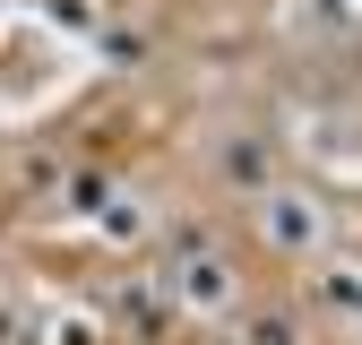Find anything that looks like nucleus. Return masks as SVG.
<instances>
[{
	"label": "nucleus",
	"mask_w": 362,
	"mask_h": 345,
	"mask_svg": "<svg viewBox=\"0 0 362 345\" xmlns=\"http://www.w3.org/2000/svg\"><path fill=\"white\" fill-rule=\"evenodd\" d=\"M259 225H267L276 250H320V242H328L320 199H302V190H267V199H259Z\"/></svg>",
	"instance_id": "1"
},
{
	"label": "nucleus",
	"mask_w": 362,
	"mask_h": 345,
	"mask_svg": "<svg viewBox=\"0 0 362 345\" xmlns=\"http://www.w3.org/2000/svg\"><path fill=\"white\" fill-rule=\"evenodd\" d=\"M173 302H181V311H233V268H224L216 250L173 259Z\"/></svg>",
	"instance_id": "2"
},
{
	"label": "nucleus",
	"mask_w": 362,
	"mask_h": 345,
	"mask_svg": "<svg viewBox=\"0 0 362 345\" xmlns=\"http://www.w3.org/2000/svg\"><path fill=\"white\" fill-rule=\"evenodd\" d=\"M216 182H233V190L267 199V190H276V156H267V139H250V129H233V139L216 147Z\"/></svg>",
	"instance_id": "3"
}]
</instances>
